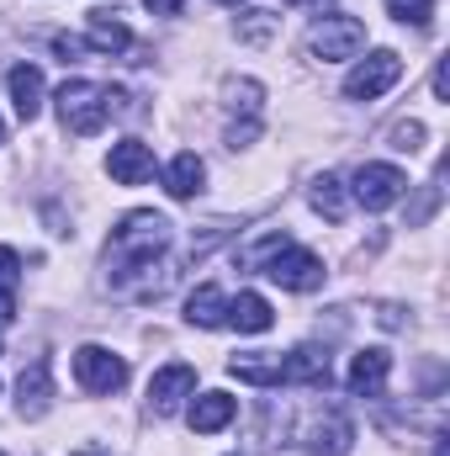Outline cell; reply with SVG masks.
I'll return each mask as SVG.
<instances>
[{
  "mask_svg": "<svg viewBox=\"0 0 450 456\" xmlns=\"http://www.w3.org/2000/svg\"><path fill=\"white\" fill-rule=\"evenodd\" d=\"M170 239H175V224L165 213H127L107 239V271L122 276V271H138V265L159 260L170 249Z\"/></svg>",
  "mask_w": 450,
  "mask_h": 456,
  "instance_id": "cell-1",
  "label": "cell"
},
{
  "mask_svg": "<svg viewBox=\"0 0 450 456\" xmlns=\"http://www.w3.org/2000/svg\"><path fill=\"white\" fill-rule=\"evenodd\" d=\"M53 102H59V122H64L75 138H91V133H101V127H107L117 91L96 86V80H64Z\"/></svg>",
  "mask_w": 450,
  "mask_h": 456,
  "instance_id": "cell-2",
  "label": "cell"
},
{
  "mask_svg": "<svg viewBox=\"0 0 450 456\" xmlns=\"http://www.w3.org/2000/svg\"><path fill=\"white\" fill-rule=\"evenodd\" d=\"M398 80H403V53L376 48V53L355 59V69L344 75V96H350V102H376V96H387Z\"/></svg>",
  "mask_w": 450,
  "mask_h": 456,
  "instance_id": "cell-3",
  "label": "cell"
},
{
  "mask_svg": "<svg viewBox=\"0 0 450 456\" xmlns=\"http://www.w3.org/2000/svg\"><path fill=\"white\" fill-rule=\"evenodd\" d=\"M75 382L96 398H112V393L127 387V361L107 345H80L75 350Z\"/></svg>",
  "mask_w": 450,
  "mask_h": 456,
  "instance_id": "cell-4",
  "label": "cell"
},
{
  "mask_svg": "<svg viewBox=\"0 0 450 456\" xmlns=\"http://www.w3.org/2000/svg\"><path fill=\"white\" fill-rule=\"evenodd\" d=\"M360 48H366V21H360V16H324V21H313V32H308V53L324 59V64L355 59Z\"/></svg>",
  "mask_w": 450,
  "mask_h": 456,
  "instance_id": "cell-5",
  "label": "cell"
},
{
  "mask_svg": "<svg viewBox=\"0 0 450 456\" xmlns=\"http://www.w3.org/2000/svg\"><path fill=\"white\" fill-rule=\"evenodd\" d=\"M260 271H265L276 287H286V292H313V287H324V260H318L313 249H302V244H281Z\"/></svg>",
  "mask_w": 450,
  "mask_h": 456,
  "instance_id": "cell-6",
  "label": "cell"
},
{
  "mask_svg": "<svg viewBox=\"0 0 450 456\" xmlns=\"http://www.w3.org/2000/svg\"><path fill=\"white\" fill-rule=\"evenodd\" d=\"M403 191H408V175L398 165H360L355 181H350V197L366 213H387L392 202H403Z\"/></svg>",
  "mask_w": 450,
  "mask_h": 456,
  "instance_id": "cell-7",
  "label": "cell"
},
{
  "mask_svg": "<svg viewBox=\"0 0 450 456\" xmlns=\"http://www.w3.org/2000/svg\"><path fill=\"white\" fill-rule=\"evenodd\" d=\"M191 393H197V366H186V361H170L149 377V409L154 414H181Z\"/></svg>",
  "mask_w": 450,
  "mask_h": 456,
  "instance_id": "cell-8",
  "label": "cell"
},
{
  "mask_svg": "<svg viewBox=\"0 0 450 456\" xmlns=\"http://www.w3.org/2000/svg\"><path fill=\"white\" fill-rule=\"evenodd\" d=\"M387 377H392V355L382 350V345H371V350H360L355 361H350V393L355 398H382L387 393Z\"/></svg>",
  "mask_w": 450,
  "mask_h": 456,
  "instance_id": "cell-9",
  "label": "cell"
},
{
  "mask_svg": "<svg viewBox=\"0 0 450 456\" xmlns=\"http://www.w3.org/2000/svg\"><path fill=\"white\" fill-rule=\"evenodd\" d=\"M53 409V366L48 361H32L16 382V414L21 419H43Z\"/></svg>",
  "mask_w": 450,
  "mask_h": 456,
  "instance_id": "cell-10",
  "label": "cell"
},
{
  "mask_svg": "<svg viewBox=\"0 0 450 456\" xmlns=\"http://www.w3.org/2000/svg\"><path fill=\"white\" fill-rule=\"evenodd\" d=\"M107 175H112L117 186H143V181L154 175V149L138 143V138L112 143V154H107Z\"/></svg>",
  "mask_w": 450,
  "mask_h": 456,
  "instance_id": "cell-11",
  "label": "cell"
},
{
  "mask_svg": "<svg viewBox=\"0 0 450 456\" xmlns=\"http://www.w3.org/2000/svg\"><path fill=\"white\" fill-rule=\"evenodd\" d=\"M350 446H355V425H350L344 414H324V419H313L308 436H302V452L308 456H350Z\"/></svg>",
  "mask_w": 450,
  "mask_h": 456,
  "instance_id": "cell-12",
  "label": "cell"
},
{
  "mask_svg": "<svg viewBox=\"0 0 450 456\" xmlns=\"http://www.w3.org/2000/svg\"><path fill=\"white\" fill-rule=\"evenodd\" d=\"M281 382H292V387H329V350L297 345L292 355H281Z\"/></svg>",
  "mask_w": 450,
  "mask_h": 456,
  "instance_id": "cell-13",
  "label": "cell"
},
{
  "mask_svg": "<svg viewBox=\"0 0 450 456\" xmlns=\"http://www.w3.org/2000/svg\"><path fill=\"white\" fill-rule=\"evenodd\" d=\"M5 91H11V107H16L21 122H32V117L43 112V69L37 64H16L5 75Z\"/></svg>",
  "mask_w": 450,
  "mask_h": 456,
  "instance_id": "cell-14",
  "label": "cell"
},
{
  "mask_svg": "<svg viewBox=\"0 0 450 456\" xmlns=\"http://www.w3.org/2000/svg\"><path fill=\"white\" fill-rule=\"evenodd\" d=\"M202 181H207V165H202V154H191V149L165 165V191H170L175 202H191V197L202 191Z\"/></svg>",
  "mask_w": 450,
  "mask_h": 456,
  "instance_id": "cell-15",
  "label": "cell"
},
{
  "mask_svg": "<svg viewBox=\"0 0 450 456\" xmlns=\"http://www.w3.org/2000/svg\"><path fill=\"white\" fill-rule=\"evenodd\" d=\"M270 324H276V314H270V303H265L260 292L228 297V330H238V335H265Z\"/></svg>",
  "mask_w": 450,
  "mask_h": 456,
  "instance_id": "cell-16",
  "label": "cell"
},
{
  "mask_svg": "<svg viewBox=\"0 0 450 456\" xmlns=\"http://www.w3.org/2000/svg\"><path fill=\"white\" fill-rule=\"evenodd\" d=\"M233 414H238V398H228V393H202V398L186 409V419H191L197 436H213V430L233 425Z\"/></svg>",
  "mask_w": 450,
  "mask_h": 456,
  "instance_id": "cell-17",
  "label": "cell"
},
{
  "mask_svg": "<svg viewBox=\"0 0 450 456\" xmlns=\"http://www.w3.org/2000/svg\"><path fill=\"white\" fill-rule=\"evenodd\" d=\"M186 324H197V330H223L228 324V297L223 287H197L191 297H186Z\"/></svg>",
  "mask_w": 450,
  "mask_h": 456,
  "instance_id": "cell-18",
  "label": "cell"
},
{
  "mask_svg": "<svg viewBox=\"0 0 450 456\" xmlns=\"http://www.w3.org/2000/svg\"><path fill=\"white\" fill-rule=\"evenodd\" d=\"M85 48H91V53H122V48H133V32L117 21L112 11H91V27H85Z\"/></svg>",
  "mask_w": 450,
  "mask_h": 456,
  "instance_id": "cell-19",
  "label": "cell"
},
{
  "mask_svg": "<svg viewBox=\"0 0 450 456\" xmlns=\"http://www.w3.org/2000/svg\"><path fill=\"white\" fill-rule=\"evenodd\" d=\"M308 202H313V213L329 218V224H344V213H350V191H344V181L329 175V170L308 186Z\"/></svg>",
  "mask_w": 450,
  "mask_h": 456,
  "instance_id": "cell-20",
  "label": "cell"
},
{
  "mask_svg": "<svg viewBox=\"0 0 450 456\" xmlns=\"http://www.w3.org/2000/svg\"><path fill=\"white\" fill-rule=\"evenodd\" d=\"M228 371L249 387H281V361H254V355H233Z\"/></svg>",
  "mask_w": 450,
  "mask_h": 456,
  "instance_id": "cell-21",
  "label": "cell"
},
{
  "mask_svg": "<svg viewBox=\"0 0 450 456\" xmlns=\"http://www.w3.org/2000/svg\"><path fill=\"white\" fill-rule=\"evenodd\" d=\"M387 11H392L403 27H419V32L435 21V0H387Z\"/></svg>",
  "mask_w": 450,
  "mask_h": 456,
  "instance_id": "cell-22",
  "label": "cell"
},
{
  "mask_svg": "<svg viewBox=\"0 0 450 456\" xmlns=\"http://www.w3.org/2000/svg\"><path fill=\"white\" fill-rule=\"evenodd\" d=\"M276 32V16L270 11H244V21H238V37L244 43H265Z\"/></svg>",
  "mask_w": 450,
  "mask_h": 456,
  "instance_id": "cell-23",
  "label": "cell"
},
{
  "mask_svg": "<svg viewBox=\"0 0 450 456\" xmlns=\"http://www.w3.org/2000/svg\"><path fill=\"white\" fill-rule=\"evenodd\" d=\"M419 143H424V122H414V117H408V122H398V127H392V149L414 154Z\"/></svg>",
  "mask_w": 450,
  "mask_h": 456,
  "instance_id": "cell-24",
  "label": "cell"
},
{
  "mask_svg": "<svg viewBox=\"0 0 450 456\" xmlns=\"http://www.w3.org/2000/svg\"><path fill=\"white\" fill-rule=\"evenodd\" d=\"M16 281H21V255H16L11 244H0V287L16 292Z\"/></svg>",
  "mask_w": 450,
  "mask_h": 456,
  "instance_id": "cell-25",
  "label": "cell"
},
{
  "mask_svg": "<svg viewBox=\"0 0 450 456\" xmlns=\"http://www.w3.org/2000/svg\"><path fill=\"white\" fill-rule=\"evenodd\" d=\"M53 53L69 64V59H80V53H91V48H85V37H53Z\"/></svg>",
  "mask_w": 450,
  "mask_h": 456,
  "instance_id": "cell-26",
  "label": "cell"
},
{
  "mask_svg": "<svg viewBox=\"0 0 450 456\" xmlns=\"http://www.w3.org/2000/svg\"><path fill=\"white\" fill-rule=\"evenodd\" d=\"M143 5H149L154 16H181V11H186V0H143Z\"/></svg>",
  "mask_w": 450,
  "mask_h": 456,
  "instance_id": "cell-27",
  "label": "cell"
},
{
  "mask_svg": "<svg viewBox=\"0 0 450 456\" xmlns=\"http://www.w3.org/2000/svg\"><path fill=\"white\" fill-rule=\"evenodd\" d=\"M435 96H440V102H450V69H446V59L435 64Z\"/></svg>",
  "mask_w": 450,
  "mask_h": 456,
  "instance_id": "cell-28",
  "label": "cell"
},
{
  "mask_svg": "<svg viewBox=\"0 0 450 456\" xmlns=\"http://www.w3.org/2000/svg\"><path fill=\"white\" fill-rule=\"evenodd\" d=\"M11 319H16V297L0 287V324H11Z\"/></svg>",
  "mask_w": 450,
  "mask_h": 456,
  "instance_id": "cell-29",
  "label": "cell"
},
{
  "mask_svg": "<svg viewBox=\"0 0 450 456\" xmlns=\"http://www.w3.org/2000/svg\"><path fill=\"white\" fill-rule=\"evenodd\" d=\"M286 5H329V0H286Z\"/></svg>",
  "mask_w": 450,
  "mask_h": 456,
  "instance_id": "cell-30",
  "label": "cell"
},
{
  "mask_svg": "<svg viewBox=\"0 0 450 456\" xmlns=\"http://www.w3.org/2000/svg\"><path fill=\"white\" fill-rule=\"evenodd\" d=\"M218 5H244V0H218Z\"/></svg>",
  "mask_w": 450,
  "mask_h": 456,
  "instance_id": "cell-31",
  "label": "cell"
},
{
  "mask_svg": "<svg viewBox=\"0 0 450 456\" xmlns=\"http://www.w3.org/2000/svg\"><path fill=\"white\" fill-rule=\"evenodd\" d=\"M0 143H5V122H0Z\"/></svg>",
  "mask_w": 450,
  "mask_h": 456,
  "instance_id": "cell-32",
  "label": "cell"
},
{
  "mask_svg": "<svg viewBox=\"0 0 450 456\" xmlns=\"http://www.w3.org/2000/svg\"><path fill=\"white\" fill-rule=\"evenodd\" d=\"M75 456H91V452H75Z\"/></svg>",
  "mask_w": 450,
  "mask_h": 456,
  "instance_id": "cell-33",
  "label": "cell"
},
{
  "mask_svg": "<svg viewBox=\"0 0 450 456\" xmlns=\"http://www.w3.org/2000/svg\"><path fill=\"white\" fill-rule=\"evenodd\" d=\"M0 456H5V452H0Z\"/></svg>",
  "mask_w": 450,
  "mask_h": 456,
  "instance_id": "cell-34",
  "label": "cell"
}]
</instances>
